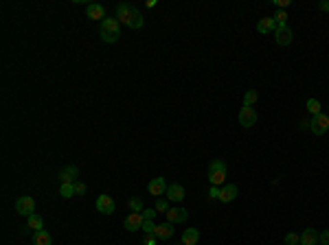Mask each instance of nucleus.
<instances>
[{"label": "nucleus", "mask_w": 329, "mask_h": 245, "mask_svg": "<svg viewBox=\"0 0 329 245\" xmlns=\"http://www.w3.org/2000/svg\"><path fill=\"white\" fill-rule=\"evenodd\" d=\"M239 195V188L235 186V184H226V186H222V192H219V201L222 204H231L235 197Z\"/></svg>", "instance_id": "ddd939ff"}, {"label": "nucleus", "mask_w": 329, "mask_h": 245, "mask_svg": "<svg viewBox=\"0 0 329 245\" xmlns=\"http://www.w3.org/2000/svg\"><path fill=\"white\" fill-rule=\"evenodd\" d=\"M16 210H18V214H22V217H31V214H35V201H33V197H29V195L20 197V199L16 201Z\"/></svg>", "instance_id": "39448f33"}, {"label": "nucleus", "mask_w": 329, "mask_h": 245, "mask_svg": "<svg viewBox=\"0 0 329 245\" xmlns=\"http://www.w3.org/2000/svg\"><path fill=\"white\" fill-rule=\"evenodd\" d=\"M329 131V116L327 114H318L311 118V134L314 136H323Z\"/></svg>", "instance_id": "423d86ee"}, {"label": "nucleus", "mask_w": 329, "mask_h": 245, "mask_svg": "<svg viewBox=\"0 0 329 245\" xmlns=\"http://www.w3.org/2000/svg\"><path fill=\"white\" fill-rule=\"evenodd\" d=\"M26 219H29V228H31V230H35V232L44 230V219L39 217V214H31V217H26Z\"/></svg>", "instance_id": "4be33fe9"}, {"label": "nucleus", "mask_w": 329, "mask_h": 245, "mask_svg": "<svg viewBox=\"0 0 329 245\" xmlns=\"http://www.w3.org/2000/svg\"><path fill=\"white\" fill-rule=\"evenodd\" d=\"M259 101V92L257 90H248L244 94V105H254Z\"/></svg>", "instance_id": "b1692460"}, {"label": "nucleus", "mask_w": 329, "mask_h": 245, "mask_svg": "<svg viewBox=\"0 0 329 245\" xmlns=\"http://www.w3.org/2000/svg\"><path fill=\"white\" fill-rule=\"evenodd\" d=\"M318 241H320V245H329V230L318 232Z\"/></svg>", "instance_id": "7c9ffc66"}, {"label": "nucleus", "mask_w": 329, "mask_h": 245, "mask_svg": "<svg viewBox=\"0 0 329 245\" xmlns=\"http://www.w3.org/2000/svg\"><path fill=\"white\" fill-rule=\"evenodd\" d=\"M257 109L252 107V105H244V107L239 109V125L241 127H246V129H248V127H252L254 122H257Z\"/></svg>", "instance_id": "20e7f679"}, {"label": "nucleus", "mask_w": 329, "mask_h": 245, "mask_svg": "<svg viewBox=\"0 0 329 245\" xmlns=\"http://www.w3.org/2000/svg\"><path fill=\"white\" fill-rule=\"evenodd\" d=\"M97 210L103 214H112L116 210V204H114V199L110 195H99L97 197Z\"/></svg>", "instance_id": "6e6552de"}, {"label": "nucleus", "mask_w": 329, "mask_h": 245, "mask_svg": "<svg viewBox=\"0 0 329 245\" xmlns=\"http://www.w3.org/2000/svg\"><path fill=\"white\" fill-rule=\"evenodd\" d=\"M167 199H169V201H175V204H180V201L184 199V188L180 186V184H171V186L167 188Z\"/></svg>", "instance_id": "2eb2a0df"}, {"label": "nucleus", "mask_w": 329, "mask_h": 245, "mask_svg": "<svg viewBox=\"0 0 329 245\" xmlns=\"http://www.w3.org/2000/svg\"><path fill=\"white\" fill-rule=\"evenodd\" d=\"M143 245H156V234H145L143 236Z\"/></svg>", "instance_id": "72a5a7b5"}, {"label": "nucleus", "mask_w": 329, "mask_h": 245, "mask_svg": "<svg viewBox=\"0 0 329 245\" xmlns=\"http://www.w3.org/2000/svg\"><path fill=\"white\" fill-rule=\"evenodd\" d=\"M59 195L64 197V199H70V197L75 195V184H61Z\"/></svg>", "instance_id": "5701e85b"}, {"label": "nucleus", "mask_w": 329, "mask_h": 245, "mask_svg": "<svg viewBox=\"0 0 329 245\" xmlns=\"http://www.w3.org/2000/svg\"><path fill=\"white\" fill-rule=\"evenodd\" d=\"M156 212H158L156 208H145L140 214H143V219H145V221H154V217H156Z\"/></svg>", "instance_id": "c756f323"}, {"label": "nucleus", "mask_w": 329, "mask_h": 245, "mask_svg": "<svg viewBox=\"0 0 329 245\" xmlns=\"http://www.w3.org/2000/svg\"><path fill=\"white\" fill-rule=\"evenodd\" d=\"M143 214L140 212H132V214H127L125 217V223H123V226H125V230L127 232H136V230H140V228H143Z\"/></svg>", "instance_id": "1a4fd4ad"}, {"label": "nucleus", "mask_w": 329, "mask_h": 245, "mask_svg": "<svg viewBox=\"0 0 329 245\" xmlns=\"http://www.w3.org/2000/svg\"><path fill=\"white\" fill-rule=\"evenodd\" d=\"M116 18H118V22H121V24L130 26V29H140V26L145 24L140 11L134 7V4H130V2H121V4H118V7H116Z\"/></svg>", "instance_id": "f257e3e1"}, {"label": "nucleus", "mask_w": 329, "mask_h": 245, "mask_svg": "<svg viewBox=\"0 0 329 245\" xmlns=\"http://www.w3.org/2000/svg\"><path fill=\"white\" fill-rule=\"evenodd\" d=\"M274 4L283 9V7H288V4H290V0H274Z\"/></svg>", "instance_id": "c9c22d12"}, {"label": "nucleus", "mask_w": 329, "mask_h": 245, "mask_svg": "<svg viewBox=\"0 0 329 245\" xmlns=\"http://www.w3.org/2000/svg\"><path fill=\"white\" fill-rule=\"evenodd\" d=\"M156 223L154 221H143V228H140V230L145 232V234H154V232H156Z\"/></svg>", "instance_id": "c85d7f7f"}, {"label": "nucleus", "mask_w": 329, "mask_h": 245, "mask_svg": "<svg viewBox=\"0 0 329 245\" xmlns=\"http://www.w3.org/2000/svg\"><path fill=\"white\" fill-rule=\"evenodd\" d=\"M86 16L90 18V20H101V18L105 20V9L101 7V4L92 2V4H88V7H86Z\"/></svg>", "instance_id": "a211bd4d"}, {"label": "nucleus", "mask_w": 329, "mask_h": 245, "mask_svg": "<svg viewBox=\"0 0 329 245\" xmlns=\"http://www.w3.org/2000/svg\"><path fill=\"white\" fill-rule=\"evenodd\" d=\"M189 219V210L187 208H171L167 212V221L169 223H184Z\"/></svg>", "instance_id": "4468645a"}, {"label": "nucleus", "mask_w": 329, "mask_h": 245, "mask_svg": "<svg viewBox=\"0 0 329 245\" xmlns=\"http://www.w3.org/2000/svg\"><path fill=\"white\" fill-rule=\"evenodd\" d=\"M99 35L105 44H114L121 37V22H118L116 18H105V20H101Z\"/></svg>", "instance_id": "f03ea898"}, {"label": "nucleus", "mask_w": 329, "mask_h": 245, "mask_svg": "<svg viewBox=\"0 0 329 245\" xmlns=\"http://www.w3.org/2000/svg\"><path fill=\"white\" fill-rule=\"evenodd\" d=\"M274 39H276V44H279V46H290V44H292V39H294L292 29H290V26H276Z\"/></svg>", "instance_id": "0eeeda50"}, {"label": "nucleus", "mask_w": 329, "mask_h": 245, "mask_svg": "<svg viewBox=\"0 0 329 245\" xmlns=\"http://www.w3.org/2000/svg\"><path fill=\"white\" fill-rule=\"evenodd\" d=\"M197 241H200V232L195 228H187L182 232V245H197Z\"/></svg>", "instance_id": "6ab92c4d"}, {"label": "nucleus", "mask_w": 329, "mask_h": 245, "mask_svg": "<svg viewBox=\"0 0 329 245\" xmlns=\"http://www.w3.org/2000/svg\"><path fill=\"white\" fill-rule=\"evenodd\" d=\"M301 245H318V230L305 228L301 234Z\"/></svg>", "instance_id": "dca6fc26"}, {"label": "nucleus", "mask_w": 329, "mask_h": 245, "mask_svg": "<svg viewBox=\"0 0 329 245\" xmlns=\"http://www.w3.org/2000/svg\"><path fill=\"white\" fill-rule=\"evenodd\" d=\"M274 22H276V26H288V13H285V11H276Z\"/></svg>", "instance_id": "cd10ccee"}, {"label": "nucleus", "mask_w": 329, "mask_h": 245, "mask_svg": "<svg viewBox=\"0 0 329 245\" xmlns=\"http://www.w3.org/2000/svg\"><path fill=\"white\" fill-rule=\"evenodd\" d=\"M257 31L259 33H274L276 31V22H274V18H261V20L257 22Z\"/></svg>", "instance_id": "f3484780"}, {"label": "nucleus", "mask_w": 329, "mask_h": 245, "mask_svg": "<svg viewBox=\"0 0 329 245\" xmlns=\"http://www.w3.org/2000/svg\"><path fill=\"white\" fill-rule=\"evenodd\" d=\"M285 245H301V234L288 232V234H285Z\"/></svg>", "instance_id": "393cba45"}, {"label": "nucleus", "mask_w": 329, "mask_h": 245, "mask_svg": "<svg viewBox=\"0 0 329 245\" xmlns=\"http://www.w3.org/2000/svg\"><path fill=\"white\" fill-rule=\"evenodd\" d=\"M174 232H175V228H174V223H169V221H165V223H160V226L156 228V239L158 241H169L171 236H174Z\"/></svg>", "instance_id": "f8f14e48"}, {"label": "nucleus", "mask_w": 329, "mask_h": 245, "mask_svg": "<svg viewBox=\"0 0 329 245\" xmlns=\"http://www.w3.org/2000/svg\"><path fill=\"white\" fill-rule=\"evenodd\" d=\"M130 208L134 210V212H143V199H140V197H132L130 199Z\"/></svg>", "instance_id": "a878e982"}, {"label": "nucleus", "mask_w": 329, "mask_h": 245, "mask_svg": "<svg viewBox=\"0 0 329 245\" xmlns=\"http://www.w3.org/2000/svg\"><path fill=\"white\" fill-rule=\"evenodd\" d=\"M226 179V164L224 160H213L209 164V182L211 186H222Z\"/></svg>", "instance_id": "7ed1b4c3"}, {"label": "nucleus", "mask_w": 329, "mask_h": 245, "mask_svg": "<svg viewBox=\"0 0 329 245\" xmlns=\"http://www.w3.org/2000/svg\"><path fill=\"white\" fill-rule=\"evenodd\" d=\"M307 112L311 114V116H318V114H323L320 109H323V105H320V101L318 99H307Z\"/></svg>", "instance_id": "412c9836"}, {"label": "nucleus", "mask_w": 329, "mask_h": 245, "mask_svg": "<svg viewBox=\"0 0 329 245\" xmlns=\"http://www.w3.org/2000/svg\"><path fill=\"white\" fill-rule=\"evenodd\" d=\"M154 208H156L158 212H165V214H167V212H169V210H171V206H169V199H158Z\"/></svg>", "instance_id": "bb28decb"}, {"label": "nucleus", "mask_w": 329, "mask_h": 245, "mask_svg": "<svg viewBox=\"0 0 329 245\" xmlns=\"http://www.w3.org/2000/svg\"><path fill=\"white\" fill-rule=\"evenodd\" d=\"M219 192H222V188H219V186H211L209 197H211V199H219Z\"/></svg>", "instance_id": "473e14b6"}, {"label": "nucleus", "mask_w": 329, "mask_h": 245, "mask_svg": "<svg viewBox=\"0 0 329 245\" xmlns=\"http://www.w3.org/2000/svg\"><path fill=\"white\" fill-rule=\"evenodd\" d=\"M77 175H79V169L75 164L66 166V169L59 171V182L61 184H75L77 182Z\"/></svg>", "instance_id": "9b49d317"}, {"label": "nucleus", "mask_w": 329, "mask_h": 245, "mask_svg": "<svg viewBox=\"0 0 329 245\" xmlns=\"http://www.w3.org/2000/svg\"><path fill=\"white\" fill-rule=\"evenodd\" d=\"M75 195H86V184L75 182Z\"/></svg>", "instance_id": "2f4dec72"}, {"label": "nucleus", "mask_w": 329, "mask_h": 245, "mask_svg": "<svg viewBox=\"0 0 329 245\" xmlns=\"http://www.w3.org/2000/svg\"><path fill=\"white\" fill-rule=\"evenodd\" d=\"M318 9H320V11H329V0H323V2H318Z\"/></svg>", "instance_id": "f704fd0d"}, {"label": "nucleus", "mask_w": 329, "mask_h": 245, "mask_svg": "<svg viewBox=\"0 0 329 245\" xmlns=\"http://www.w3.org/2000/svg\"><path fill=\"white\" fill-rule=\"evenodd\" d=\"M167 179L165 177H156V179H152L149 182V186H147V191L152 192L154 197H160V195H167Z\"/></svg>", "instance_id": "9d476101"}, {"label": "nucleus", "mask_w": 329, "mask_h": 245, "mask_svg": "<svg viewBox=\"0 0 329 245\" xmlns=\"http://www.w3.org/2000/svg\"><path fill=\"white\" fill-rule=\"evenodd\" d=\"M33 245H53V239L46 230H39L33 234Z\"/></svg>", "instance_id": "aec40b11"}]
</instances>
